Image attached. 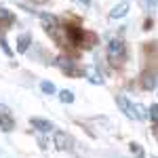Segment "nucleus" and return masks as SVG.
<instances>
[{"instance_id":"obj_3","label":"nucleus","mask_w":158,"mask_h":158,"mask_svg":"<svg viewBox=\"0 0 158 158\" xmlns=\"http://www.w3.org/2000/svg\"><path fill=\"white\" fill-rule=\"evenodd\" d=\"M55 65L59 68L63 74H68V76H72V78H80V76H85V68H80L78 63L74 59H65V57H59V59L55 61Z\"/></svg>"},{"instance_id":"obj_16","label":"nucleus","mask_w":158,"mask_h":158,"mask_svg":"<svg viewBox=\"0 0 158 158\" xmlns=\"http://www.w3.org/2000/svg\"><path fill=\"white\" fill-rule=\"evenodd\" d=\"M152 133H154V139L158 141V122H154V129H152Z\"/></svg>"},{"instance_id":"obj_18","label":"nucleus","mask_w":158,"mask_h":158,"mask_svg":"<svg viewBox=\"0 0 158 158\" xmlns=\"http://www.w3.org/2000/svg\"><path fill=\"white\" fill-rule=\"evenodd\" d=\"M152 158H156V156H152Z\"/></svg>"},{"instance_id":"obj_5","label":"nucleus","mask_w":158,"mask_h":158,"mask_svg":"<svg viewBox=\"0 0 158 158\" xmlns=\"http://www.w3.org/2000/svg\"><path fill=\"white\" fill-rule=\"evenodd\" d=\"M0 129L4 133H11L15 129V116H13V112L6 106H0Z\"/></svg>"},{"instance_id":"obj_10","label":"nucleus","mask_w":158,"mask_h":158,"mask_svg":"<svg viewBox=\"0 0 158 158\" xmlns=\"http://www.w3.org/2000/svg\"><path fill=\"white\" fill-rule=\"evenodd\" d=\"M127 13H129V2H120V4H116V6L108 13V17L110 19H122Z\"/></svg>"},{"instance_id":"obj_13","label":"nucleus","mask_w":158,"mask_h":158,"mask_svg":"<svg viewBox=\"0 0 158 158\" xmlns=\"http://www.w3.org/2000/svg\"><path fill=\"white\" fill-rule=\"evenodd\" d=\"M59 101L61 103H74V93L72 91H59Z\"/></svg>"},{"instance_id":"obj_9","label":"nucleus","mask_w":158,"mask_h":158,"mask_svg":"<svg viewBox=\"0 0 158 158\" xmlns=\"http://www.w3.org/2000/svg\"><path fill=\"white\" fill-rule=\"evenodd\" d=\"M30 44H32V36L25 32V34H19V36H17L15 49H17V53H25V51L30 49Z\"/></svg>"},{"instance_id":"obj_15","label":"nucleus","mask_w":158,"mask_h":158,"mask_svg":"<svg viewBox=\"0 0 158 158\" xmlns=\"http://www.w3.org/2000/svg\"><path fill=\"white\" fill-rule=\"evenodd\" d=\"M0 19H6V21H13V15H11L9 11H6L4 6H0Z\"/></svg>"},{"instance_id":"obj_14","label":"nucleus","mask_w":158,"mask_h":158,"mask_svg":"<svg viewBox=\"0 0 158 158\" xmlns=\"http://www.w3.org/2000/svg\"><path fill=\"white\" fill-rule=\"evenodd\" d=\"M148 118H152L154 122H158V106H152V108H148Z\"/></svg>"},{"instance_id":"obj_7","label":"nucleus","mask_w":158,"mask_h":158,"mask_svg":"<svg viewBox=\"0 0 158 158\" xmlns=\"http://www.w3.org/2000/svg\"><path fill=\"white\" fill-rule=\"evenodd\" d=\"M85 78L89 82H93V85H101L103 82V76H101V72H99L95 65H86L85 68Z\"/></svg>"},{"instance_id":"obj_4","label":"nucleus","mask_w":158,"mask_h":158,"mask_svg":"<svg viewBox=\"0 0 158 158\" xmlns=\"http://www.w3.org/2000/svg\"><path fill=\"white\" fill-rule=\"evenodd\" d=\"M53 146L57 148V150H61V152H68V150H72L74 141L65 131H59L57 129V131H53Z\"/></svg>"},{"instance_id":"obj_6","label":"nucleus","mask_w":158,"mask_h":158,"mask_svg":"<svg viewBox=\"0 0 158 158\" xmlns=\"http://www.w3.org/2000/svg\"><path fill=\"white\" fill-rule=\"evenodd\" d=\"M30 124L40 131V133H51V131H55V127H53V122L47 120V118H30Z\"/></svg>"},{"instance_id":"obj_2","label":"nucleus","mask_w":158,"mask_h":158,"mask_svg":"<svg viewBox=\"0 0 158 158\" xmlns=\"http://www.w3.org/2000/svg\"><path fill=\"white\" fill-rule=\"evenodd\" d=\"M108 59L112 65H120L122 61L127 59V44L120 38H112L108 44Z\"/></svg>"},{"instance_id":"obj_1","label":"nucleus","mask_w":158,"mask_h":158,"mask_svg":"<svg viewBox=\"0 0 158 158\" xmlns=\"http://www.w3.org/2000/svg\"><path fill=\"white\" fill-rule=\"evenodd\" d=\"M116 106L120 108V112H124V116L127 118H131V120H146L148 118V108L146 106H141V103H133L129 97H124V95H118L116 97Z\"/></svg>"},{"instance_id":"obj_17","label":"nucleus","mask_w":158,"mask_h":158,"mask_svg":"<svg viewBox=\"0 0 158 158\" xmlns=\"http://www.w3.org/2000/svg\"><path fill=\"white\" fill-rule=\"evenodd\" d=\"M78 2H80V4H85V6H89V4H91V0H78Z\"/></svg>"},{"instance_id":"obj_12","label":"nucleus","mask_w":158,"mask_h":158,"mask_svg":"<svg viewBox=\"0 0 158 158\" xmlns=\"http://www.w3.org/2000/svg\"><path fill=\"white\" fill-rule=\"evenodd\" d=\"M129 150H131V154H133L135 158H146V152H143V148L139 146V143H131V146H129Z\"/></svg>"},{"instance_id":"obj_11","label":"nucleus","mask_w":158,"mask_h":158,"mask_svg":"<svg viewBox=\"0 0 158 158\" xmlns=\"http://www.w3.org/2000/svg\"><path fill=\"white\" fill-rule=\"evenodd\" d=\"M40 91H42L44 95H55V93H57V89H55V85H53V82H49V80L40 82Z\"/></svg>"},{"instance_id":"obj_8","label":"nucleus","mask_w":158,"mask_h":158,"mask_svg":"<svg viewBox=\"0 0 158 158\" xmlns=\"http://www.w3.org/2000/svg\"><path fill=\"white\" fill-rule=\"evenodd\" d=\"M158 82V72H143L141 74V86L146 91H152Z\"/></svg>"}]
</instances>
